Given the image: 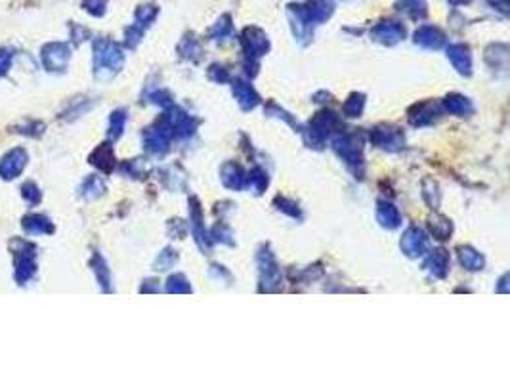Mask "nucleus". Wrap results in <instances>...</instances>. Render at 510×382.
I'll return each instance as SVG.
<instances>
[{"instance_id":"obj_20","label":"nucleus","mask_w":510,"mask_h":382,"mask_svg":"<svg viewBox=\"0 0 510 382\" xmlns=\"http://www.w3.org/2000/svg\"><path fill=\"white\" fill-rule=\"evenodd\" d=\"M449 262L451 260H449V253L446 248H434L427 256L422 267L430 272V275H434L436 279H446L447 274H449Z\"/></svg>"},{"instance_id":"obj_18","label":"nucleus","mask_w":510,"mask_h":382,"mask_svg":"<svg viewBox=\"0 0 510 382\" xmlns=\"http://www.w3.org/2000/svg\"><path fill=\"white\" fill-rule=\"evenodd\" d=\"M415 45L428 48V50H440L446 45V33L434 25H422L415 31Z\"/></svg>"},{"instance_id":"obj_7","label":"nucleus","mask_w":510,"mask_h":382,"mask_svg":"<svg viewBox=\"0 0 510 382\" xmlns=\"http://www.w3.org/2000/svg\"><path fill=\"white\" fill-rule=\"evenodd\" d=\"M174 134L165 121V117L161 115L155 121L153 127L146 128L144 132V147L149 155L153 157H163L168 149H170V141H173Z\"/></svg>"},{"instance_id":"obj_51","label":"nucleus","mask_w":510,"mask_h":382,"mask_svg":"<svg viewBox=\"0 0 510 382\" xmlns=\"http://www.w3.org/2000/svg\"><path fill=\"white\" fill-rule=\"evenodd\" d=\"M487 2H489L493 8H497L499 12L504 13V16L509 13V4H506V0H487Z\"/></svg>"},{"instance_id":"obj_48","label":"nucleus","mask_w":510,"mask_h":382,"mask_svg":"<svg viewBox=\"0 0 510 382\" xmlns=\"http://www.w3.org/2000/svg\"><path fill=\"white\" fill-rule=\"evenodd\" d=\"M13 54L16 52L12 48H0V76H6L12 69V64H13Z\"/></svg>"},{"instance_id":"obj_31","label":"nucleus","mask_w":510,"mask_h":382,"mask_svg":"<svg viewBox=\"0 0 510 382\" xmlns=\"http://www.w3.org/2000/svg\"><path fill=\"white\" fill-rule=\"evenodd\" d=\"M178 54L184 57V59H190V62L197 64L199 59H201V54H203L201 42H199L193 35H185V37L182 38V42L178 45Z\"/></svg>"},{"instance_id":"obj_21","label":"nucleus","mask_w":510,"mask_h":382,"mask_svg":"<svg viewBox=\"0 0 510 382\" xmlns=\"http://www.w3.org/2000/svg\"><path fill=\"white\" fill-rule=\"evenodd\" d=\"M21 228H23L27 236H52L56 231V226H54L50 218L46 216V214H37V212L23 216Z\"/></svg>"},{"instance_id":"obj_53","label":"nucleus","mask_w":510,"mask_h":382,"mask_svg":"<svg viewBox=\"0 0 510 382\" xmlns=\"http://www.w3.org/2000/svg\"><path fill=\"white\" fill-rule=\"evenodd\" d=\"M447 2H449V4H451V6H455V8L465 6V4H470V0H447Z\"/></svg>"},{"instance_id":"obj_29","label":"nucleus","mask_w":510,"mask_h":382,"mask_svg":"<svg viewBox=\"0 0 510 382\" xmlns=\"http://www.w3.org/2000/svg\"><path fill=\"white\" fill-rule=\"evenodd\" d=\"M428 226H430V231H432L434 239H438V241H447L453 233L451 220L446 216H441V214H434V216L428 220Z\"/></svg>"},{"instance_id":"obj_27","label":"nucleus","mask_w":510,"mask_h":382,"mask_svg":"<svg viewBox=\"0 0 510 382\" xmlns=\"http://www.w3.org/2000/svg\"><path fill=\"white\" fill-rule=\"evenodd\" d=\"M395 10L405 13L407 18L419 21L424 19L428 13L427 0H395Z\"/></svg>"},{"instance_id":"obj_49","label":"nucleus","mask_w":510,"mask_h":382,"mask_svg":"<svg viewBox=\"0 0 510 382\" xmlns=\"http://www.w3.org/2000/svg\"><path fill=\"white\" fill-rule=\"evenodd\" d=\"M147 98H149V102L157 103L161 108H170V105H173V96H170V92L165 88L155 90V92H151Z\"/></svg>"},{"instance_id":"obj_16","label":"nucleus","mask_w":510,"mask_h":382,"mask_svg":"<svg viewBox=\"0 0 510 382\" xmlns=\"http://www.w3.org/2000/svg\"><path fill=\"white\" fill-rule=\"evenodd\" d=\"M441 109L434 102H422L417 103L413 108L409 109V122L413 127H428L434 121H438Z\"/></svg>"},{"instance_id":"obj_12","label":"nucleus","mask_w":510,"mask_h":382,"mask_svg":"<svg viewBox=\"0 0 510 382\" xmlns=\"http://www.w3.org/2000/svg\"><path fill=\"white\" fill-rule=\"evenodd\" d=\"M403 255L409 258H421L428 253V236L427 231L419 226H409L402 237Z\"/></svg>"},{"instance_id":"obj_9","label":"nucleus","mask_w":510,"mask_h":382,"mask_svg":"<svg viewBox=\"0 0 510 382\" xmlns=\"http://www.w3.org/2000/svg\"><path fill=\"white\" fill-rule=\"evenodd\" d=\"M71 59V48L65 42H48L40 50V62L50 73H64Z\"/></svg>"},{"instance_id":"obj_30","label":"nucleus","mask_w":510,"mask_h":382,"mask_svg":"<svg viewBox=\"0 0 510 382\" xmlns=\"http://www.w3.org/2000/svg\"><path fill=\"white\" fill-rule=\"evenodd\" d=\"M105 191H108L105 182L100 176H88L81 185V197H84L86 201H96Z\"/></svg>"},{"instance_id":"obj_10","label":"nucleus","mask_w":510,"mask_h":382,"mask_svg":"<svg viewBox=\"0 0 510 382\" xmlns=\"http://www.w3.org/2000/svg\"><path fill=\"white\" fill-rule=\"evenodd\" d=\"M369 138L373 141V146L384 149V151L395 153L402 151L405 147V136H403L402 130L390 127V125H378V127L371 128Z\"/></svg>"},{"instance_id":"obj_35","label":"nucleus","mask_w":510,"mask_h":382,"mask_svg":"<svg viewBox=\"0 0 510 382\" xmlns=\"http://www.w3.org/2000/svg\"><path fill=\"white\" fill-rule=\"evenodd\" d=\"M209 37H211V40H214V42H222V40H226V38H230L233 37V23H231V16H222V18L218 19L216 23L212 25L211 33H209Z\"/></svg>"},{"instance_id":"obj_37","label":"nucleus","mask_w":510,"mask_h":382,"mask_svg":"<svg viewBox=\"0 0 510 382\" xmlns=\"http://www.w3.org/2000/svg\"><path fill=\"white\" fill-rule=\"evenodd\" d=\"M422 197H424L430 209H438L440 207V187H438V184L434 180L427 178L422 182Z\"/></svg>"},{"instance_id":"obj_15","label":"nucleus","mask_w":510,"mask_h":382,"mask_svg":"<svg viewBox=\"0 0 510 382\" xmlns=\"http://www.w3.org/2000/svg\"><path fill=\"white\" fill-rule=\"evenodd\" d=\"M27 163H29V155L23 147H16V149H10V151L0 159V178L10 180L18 178L21 172L25 170Z\"/></svg>"},{"instance_id":"obj_38","label":"nucleus","mask_w":510,"mask_h":382,"mask_svg":"<svg viewBox=\"0 0 510 382\" xmlns=\"http://www.w3.org/2000/svg\"><path fill=\"white\" fill-rule=\"evenodd\" d=\"M147 170H149V166H147L146 161H141V159L124 161V163L121 165L122 174H127V176H130V178H146Z\"/></svg>"},{"instance_id":"obj_3","label":"nucleus","mask_w":510,"mask_h":382,"mask_svg":"<svg viewBox=\"0 0 510 382\" xmlns=\"http://www.w3.org/2000/svg\"><path fill=\"white\" fill-rule=\"evenodd\" d=\"M332 149L344 161L357 178H364V136L357 132H338L332 138Z\"/></svg>"},{"instance_id":"obj_2","label":"nucleus","mask_w":510,"mask_h":382,"mask_svg":"<svg viewBox=\"0 0 510 382\" xmlns=\"http://www.w3.org/2000/svg\"><path fill=\"white\" fill-rule=\"evenodd\" d=\"M94 76L98 81H111L124 65V52L111 38L94 40Z\"/></svg>"},{"instance_id":"obj_44","label":"nucleus","mask_w":510,"mask_h":382,"mask_svg":"<svg viewBox=\"0 0 510 382\" xmlns=\"http://www.w3.org/2000/svg\"><path fill=\"white\" fill-rule=\"evenodd\" d=\"M211 241H220L224 243V245H236L233 233H231V229L228 228L226 224H216V226L212 228Z\"/></svg>"},{"instance_id":"obj_5","label":"nucleus","mask_w":510,"mask_h":382,"mask_svg":"<svg viewBox=\"0 0 510 382\" xmlns=\"http://www.w3.org/2000/svg\"><path fill=\"white\" fill-rule=\"evenodd\" d=\"M241 46L245 54V69L247 75L258 73V57L270 52V38L260 27H245L241 33Z\"/></svg>"},{"instance_id":"obj_43","label":"nucleus","mask_w":510,"mask_h":382,"mask_svg":"<svg viewBox=\"0 0 510 382\" xmlns=\"http://www.w3.org/2000/svg\"><path fill=\"white\" fill-rule=\"evenodd\" d=\"M178 262V253L174 248L166 247L163 253H159L157 260H155V270H168Z\"/></svg>"},{"instance_id":"obj_42","label":"nucleus","mask_w":510,"mask_h":382,"mask_svg":"<svg viewBox=\"0 0 510 382\" xmlns=\"http://www.w3.org/2000/svg\"><path fill=\"white\" fill-rule=\"evenodd\" d=\"M45 130H46L45 122L40 121H25L23 125H18V127H16V132L21 134V136H29V138H39Z\"/></svg>"},{"instance_id":"obj_19","label":"nucleus","mask_w":510,"mask_h":382,"mask_svg":"<svg viewBox=\"0 0 510 382\" xmlns=\"http://www.w3.org/2000/svg\"><path fill=\"white\" fill-rule=\"evenodd\" d=\"M231 88H233V96H236L237 103L243 111H250L260 103V96L253 88V84L247 83V81L236 79V81H231Z\"/></svg>"},{"instance_id":"obj_1","label":"nucleus","mask_w":510,"mask_h":382,"mask_svg":"<svg viewBox=\"0 0 510 382\" xmlns=\"http://www.w3.org/2000/svg\"><path fill=\"white\" fill-rule=\"evenodd\" d=\"M332 12V0H308L304 4H289L287 16L294 38L300 45H308L312 40L313 27L327 21Z\"/></svg>"},{"instance_id":"obj_34","label":"nucleus","mask_w":510,"mask_h":382,"mask_svg":"<svg viewBox=\"0 0 510 382\" xmlns=\"http://www.w3.org/2000/svg\"><path fill=\"white\" fill-rule=\"evenodd\" d=\"M127 119L128 115L124 109H115V111L111 113V117H109V130H108L109 140L117 141L121 138L122 132H124V127H127Z\"/></svg>"},{"instance_id":"obj_8","label":"nucleus","mask_w":510,"mask_h":382,"mask_svg":"<svg viewBox=\"0 0 510 382\" xmlns=\"http://www.w3.org/2000/svg\"><path fill=\"white\" fill-rule=\"evenodd\" d=\"M258 267H260V291L274 293L281 285V267L275 260L270 247H262L258 253Z\"/></svg>"},{"instance_id":"obj_39","label":"nucleus","mask_w":510,"mask_h":382,"mask_svg":"<svg viewBox=\"0 0 510 382\" xmlns=\"http://www.w3.org/2000/svg\"><path fill=\"white\" fill-rule=\"evenodd\" d=\"M166 293H192V285H190V281H187L184 274H174L166 281Z\"/></svg>"},{"instance_id":"obj_36","label":"nucleus","mask_w":510,"mask_h":382,"mask_svg":"<svg viewBox=\"0 0 510 382\" xmlns=\"http://www.w3.org/2000/svg\"><path fill=\"white\" fill-rule=\"evenodd\" d=\"M364 109H365V96L359 94V92L350 94V98H348L344 102V105H342V111H344L346 117H352V119L361 117Z\"/></svg>"},{"instance_id":"obj_41","label":"nucleus","mask_w":510,"mask_h":382,"mask_svg":"<svg viewBox=\"0 0 510 382\" xmlns=\"http://www.w3.org/2000/svg\"><path fill=\"white\" fill-rule=\"evenodd\" d=\"M21 197L25 199L27 204L37 207L42 201V191L39 190V185L35 184V182H25V184L21 185Z\"/></svg>"},{"instance_id":"obj_47","label":"nucleus","mask_w":510,"mask_h":382,"mask_svg":"<svg viewBox=\"0 0 510 382\" xmlns=\"http://www.w3.org/2000/svg\"><path fill=\"white\" fill-rule=\"evenodd\" d=\"M209 79H211L212 83H218V84H224V83H230L231 81V75L230 71L226 69L224 65H211L209 67Z\"/></svg>"},{"instance_id":"obj_17","label":"nucleus","mask_w":510,"mask_h":382,"mask_svg":"<svg viewBox=\"0 0 510 382\" xmlns=\"http://www.w3.org/2000/svg\"><path fill=\"white\" fill-rule=\"evenodd\" d=\"M447 59L463 76L472 75V54L466 45H449L447 46Z\"/></svg>"},{"instance_id":"obj_40","label":"nucleus","mask_w":510,"mask_h":382,"mask_svg":"<svg viewBox=\"0 0 510 382\" xmlns=\"http://www.w3.org/2000/svg\"><path fill=\"white\" fill-rule=\"evenodd\" d=\"M275 209L281 210L283 214H289V216L294 218V220H302V218H304L299 204L287 197H275Z\"/></svg>"},{"instance_id":"obj_45","label":"nucleus","mask_w":510,"mask_h":382,"mask_svg":"<svg viewBox=\"0 0 510 382\" xmlns=\"http://www.w3.org/2000/svg\"><path fill=\"white\" fill-rule=\"evenodd\" d=\"M266 115H270V117H279V119H283V121H287L291 127L296 128L299 132H302V128H300V125L296 122V119L291 117V115H289L285 109H281L277 103H268V108H266Z\"/></svg>"},{"instance_id":"obj_13","label":"nucleus","mask_w":510,"mask_h":382,"mask_svg":"<svg viewBox=\"0 0 510 382\" xmlns=\"http://www.w3.org/2000/svg\"><path fill=\"white\" fill-rule=\"evenodd\" d=\"M407 35L405 31V25L400 23V21H394V19H384L381 23H376L373 29H371V37L376 42H381L384 46H394L398 45L400 40H403Z\"/></svg>"},{"instance_id":"obj_52","label":"nucleus","mask_w":510,"mask_h":382,"mask_svg":"<svg viewBox=\"0 0 510 382\" xmlns=\"http://www.w3.org/2000/svg\"><path fill=\"white\" fill-rule=\"evenodd\" d=\"M147 285H141V293H159V285H151V279L146 281Z\"/></svg>"},{"instance_id":"obj_46","label":"nucleus","mask_w":510,"mask_h":382,"mask_svg":"<svg viewBox=\"0 0 510 382\" xmlns=\"http://www.w3.org/2000/svg\"><path fill=\"white\" fill-rule=\"evenodd\" d=\"M83 8L90 16L102 18L103 13L108 12V0H83Z\"/></svg>"},{"instance_id":"obj_14","label":"nucleus","mask_w":510,"mask_h":382,"mask_svg":"<svg viewBox=\"0 0 510 382\" xmlns=\"http://www.w3.org/2000/svg\"><path fill=\"white\" fill-rule=\"evenodd\" d=\"M190 228L193 231L195 243L203 253H211V236L207 233L203 222V209L197 197H190Z\"/></svg>"},{"instance_id":"obj_54","label":"nucleus","mask_w":510,"mask_h":382,"mask_svg":"<svg viewBox=\"0 0 510 382\" xmlns=\"http://www.w3.org/2000/svg\"><path fill=\"white\" fill-rule=\"evenodd\" d=\"M506 277H509V275H503V285L506 283ZM506 291H509L506 286H501V289H499V293H506Z\"/></svg>"},{"instance_id":"obj_28","label":"nucleus","mask_w":510,"mask_h":382,"mask_svg":"<svg viewBox=\"0 0 510 382\" xmlns=\"http://www.w3.org/2000/svg\"><path fill=\"white\" fill-rule=\"evenodd\" d=\"M459 260L460 264L468 270V272H480V270H484L485 266V258L482 253H478L476 248L472 247H460L459 248Z\"/></svg>"},{"instance_id":"obj_25","label":"nucleus","mask_w":510,"mask_h":382,"mask_svg":"<svg viewBox=\"0 0 510 382\" xmlns=\"http://www.w3.org/2000/svg\"><path fill=\"white\" fill-rule=\"evenodd\" d=\"M90 267H92V272L96 275L98 283L102 286L103 293H113V286H111V274H109V267H108V262L103 258L100 253H94L92 255V260H90Z\"/></svg>"},{"instance_id":"obj_6","label":"nucleus","mask_w":510,"mask_h":382,"mask_svg":"<svg viewBox=\"0 0 510 382\" xmlns=\"http://www.w3.org/2000/svg\"><path fill=\"white\" fill-rule=\"evenodd\" d=\"M340 128V117L332 111H319L312 121L308 122L306 130H302L306 144L310 147L321 149L325 146L327 138H331L332 134Z\"/></svg>"},{"instance_id":"obj_4","label":"nucleus","mask_w":510,"mask_h":382,"mask_svg":"<svg viewBox=\"0 0 510 382\" xmlns=\"http://www.w3.org/2000/svg\"><path fill=\"white\" fill-rule=\"evenodd\" d=\"M13 255V279L18 285H27L37 274V247L31 241L16 237L10 241Z\"/></svg>"},{"instance_id":"obj_50","label":"nucleus","mask_w":510,"mask_h":382,"mask_svg":"<svg viewBox=\"0 0 510 382\" xmlns=\"http://www.w3.org/2000/svg\"><path fill=\"white\" fill-rule=\"evenodd\" d=\"M90 33L84 29V27L81 25H71V38H73V42L75 45H81L83 40H86V37H88Z\"/></svg>"},{"instance_id":"obj_26","label":"nucleus","mask_w":510,"mask_h":382,"mask_svg":"<svg viewBox=\"0 0 510 382\" xmlns=\"http://www.w3.org/2000/svg\"><path fill=\"white\" fill-rule=\"evenodd\" d=\"M444 108L451 115H457V117H468V115L474 113V105H472L470 100L463 94L447 96L446 100H444Z\"/></svg>"},{"instance_id":"obj_24","label":"nucleus","mask_w":510,"mask_h":382,"mask_svg":"<svg viewBox=\"0 0 510 382\" xmlns=\"http://www.w3.org/2000/svg\"><path fill=\"white\" fill-rule=\"evenodd\" d=\"M376 220L386 229H395L402 226L400 210H398V207L388 203V201H378V204H376Z\"/></svg>"},{"instance_id":"obj_11","label":"nucleus","mask_w":510,"mask_h":382,"mask_svg":"<svg viewBox=\"0 0 510 382\" xmlns=\"http://www.w3.org/2000/svg\"><path fill=\"white\" fill-rule=\"evenodd\" d=\"M163 117H165V121L168 122V127L173 130L174 138H190L199 125L197 119H193L192 115L185 113L184 109L178 108V105L166 108Z\"/></svg>"},{"instance_id":"obj_23","label":"nucleus","mask_w":510,"mask_h":382,"mask_svg":"<svg viewBox=\"0 0 510 382\" xmlns=\"http://www.w3.org/2000/svg\"><path fill=\"white\" fill-rule=\"evenodd\" d=\"M88 161H90V165L96 166L98 170L105 172V174L113 172V168H115V163H117L113 146H111L109 141H105V144H100V146H98L94 151L90 153Z\"/></svg>"},{"instance_id":"obj_32","label":"nucleus","mask_w":510,"mask_h":382,"mask_svg":"<svg viewBox=\"0 0 510 382\" xmlns=\"http://www.w3.org/2000/svg\"><path fill=\"white\" fill-rule=\"evenodd\" d=\"M268 184H270L268 172L264 170V168H260V166H255V168L247 174V184H245V187H249L253 193L260 195V193L266 191Z\"/></svg>"},{"instance_id":"obj_22","label":"nucleus","mask_w":510,"mask_h":382,"mask_svg":"<svg viewBox=\"0 0 510 382\" xmlns=\"http://www.w3.org/2000/svg\"><path fill=\"white\" fill-rule=\"evenodd\" d=\"M220 180L222 184L228 187V190L233 191H241L247 184V174L243 170L241 165H237L233 161H228L226 165H222L220 168Z\"/></svg>"},{"instance_id":"obj_33","label":"nucleus","mask_w":510,"mask_h":382,"mask_svg":"<svg viewBox=\"0 0 510 382\" xmlns=\"http://www.w3.org/2000/svg\"><path fill=\"white\" fill-rule=\"evenodd\" d=\"M159 16V8L155 6V4H141L134 13V23L132 25L141 29V31H146L147 27L153 23L155 19Z\"/></svg>"}]
</instances>
